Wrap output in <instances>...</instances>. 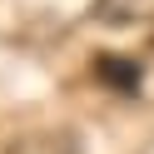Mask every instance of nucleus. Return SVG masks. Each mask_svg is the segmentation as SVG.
I'll return each mask as SVG.
<instances>
[{
	"instance_id": "f257e3e1",
	"label": "nucleus",
	"mask_w": 154,
	"mask_h": 154,
	"mask_svg": "<svg viewBox=\"0 0 154 154\" xmlns=\"http://www.w3.org/2000/svg\"><path fill=\"white\" fill-rule=\"evenodd\" d=\"M5 154H85V144H80L75 129L50 124V129H25V134H15Z\"/></svg>"
},
{
	"instance_id": "f03ea898",
	"label": "nucleus",
	"mask_w": 154,
	"mask_h": 154,
	"mask_svg": "<svg viewBox=\"0 0 154 154\" xmlns=\"http://www.w3.org/2000/svg\"><path fill=\"white\" fill-rule=\"evenodd\" d=\"M154 15V0H94L90 20L94 25H139Z\"/></svg>"
},
{
	"instance_id": "7ed1b4c3",
	"label": "nucleus",
	"mask_w": 154,
	"mask_h": 154,
	"mask_svg": "<svg viewBox=\"0 0 154 154\" xmlns=\"http://www.w3.org/2000/svg\"><path fill=\"white\" fill-rule=\"evenodd\" d=\"M94 75H100L104 85H114V90H124V94L139 90V65L119 60V55H100V60H94Z\"/></svg>"
}]
</instances>
